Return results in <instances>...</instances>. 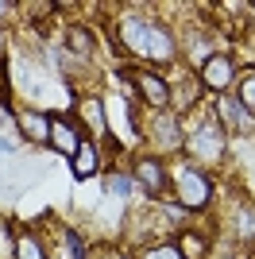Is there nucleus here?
<instances>
[{
  "label": "nucleus",
  "instance_id": "20e7f679",
  "mask_svg": "<svg viewBox=\"0 0 255 259\" xmlns=\"http://www.w3.org/2000/svg\"><path fill=\"white\" fill-rule=\"evenodd\" d=\"M124 77H132V89L139 93V101L151 108V112H166L174 105V93H170V81L159 77V70H128Z\"/></svg>",
  "mask_w": 255,
  "mask_h": 259
},
{
  "label": "nucleus",
  "instance_id": "6e6552de",
  "mask_svg": "<svg viewBox=\"0 0 255 259\" xmlns=\"http://www.w3.org/2000/svg\"><path fill=\"white\" fill-rule=\"evenodd\" d=\"M85 136H89V132H81V128L74 124V120H66V116H51V147H54L58 155L74 159Z\"/></svg>",
  "mask_w": 255,
  "mask_h": 259
},
{
  "label": "nucleus",
  "instance_id": "f3484780",
  "mask_svg": "<svg viewBox=\"0 0 255 259\" xmlns=\"http://www.w3.org/2000/svg\"><path fill=\"white\" fill-rule=\"evenodd\" d=\"M108 194L112 197H128L132 194V174H108Z\"/></svg>",
  "mask_w": 255,
  "mask_h": 259
},
{
  "label": "nucleus",
  "instance_id": "f257e3e1",
  "mask_svg": "<svg viewBox=\"0 0 255 259\" xmlns=\"http://www.w3.org/2000/svg\"><path fill=\"white\" fill-rule=\"evenodd\" d=\"M116 39H120V47H124L128 54H136L143 62H155V66H170L174 54H178L174 35H170L159 20L143 16V12H124V16H120L116 20Z\"/></svg>",
  "mask_w": 255,
  "mask_h": 259
},
{
  "label": "nucleus",
  "instance_id": "4468645a",
  "mask_svg": "<svg viewBox=\"0 0 255 259\" xmlns=\"http://www.w3.org/2000/svg\"><path fill=\"white\" fill-rule=\"evenodd\" d=\"M66 47H70V54H77V58H89L93 54V47H97V39H93V31L89 27H66Z\"/></svg>",
  "mask_w": 255,
  "mask_h": 259
},
{
  "label": "nucleus",
  "instance_id": "1a4fd4ad",
  "mask_svg": "<svg viewBox=\"0 0 255 259\" xmlns=\"http://www.w3.org/2000/svg\"><path fill=\"white\" fill-rule=\"evenodd\" d=\"M77 112H81L85 128H89V140H112V132H108V120H105V101L101 97H81L77 101Z\"/></svg>",
  "mask_w": 255,
  "mask_h": 259
},
{
  "label": "nucleus",
  "instance_id": "f8f14e48",
  "mask_svg": "<svg viewBox=\"0 0 255 259\" xmlns=\"http://www.w3.org/2000/svg\"><path fill=\"white\" fill-rule=\"evenodd\" d=\"M212 120H217L221 128H244L251 116L240 108V101H236V97H228V93H224V97L217 101V108H212Z\"/></svg>",
  "mask_w": 255,
  "mask_h": 259
},
{
  "label": "nucleus",
  "instance_id": "9d476101",
  "mask_svg": "<svg viewBox=\"0 0 255 259\" xmlns=\"http://www.w3.org/2000/svg\"><path fill=\"white\" fill-rule=\"evenodd\" d=\"M16 124H20L23 140L51 143V116H47V112H39V108H23V112H16Z\"/></svg>",
  "mask_w": 255,
  "mask_h": 259
},
{
  "label": "nucleus",
  "instance_id": "9b49d317",
  "mask_svg": "<svg viewBox=\"0 0 255 259\" xmlns=\"http://www.w3.org/2000/svg\"><path fill=\"white\" fill-rule=\"evenodd\" d=\"M70 170H74V178H93L97 170H101V147H97V140H89L85 136L81 140V147H77V155L70 159Z\"/></svg>",
  "mask_w": 255,
  "mask_h": 259
},
{
  "label": "nucleus",
  "instance_id": "412c9836",
  "mask_svg": "<svg viewBox=\"0 0 255 259\" xmlns=\"http://www.w3.org/2000/svg\"><path fill=\"white\" fill-rule=\"evenodd\" d=\"M251 12H255V4H251Z\"/></svg>",
  "mask_w": 255,
  "mask_h": 259
},
{
  "label": "nucleus",
  "instance_id": "ddd939ff",
  "mask_svg": "<svg viewBox=\"0 0 255 259\" xmlns=\"http://www.w3.org/2000/svg\"><path fill=\"white\" fill-rule=\"evenodd\" d=\"M174 248H178V255H182V259H205V255H209V240H205L201 232L186 228V232H178Z\"/></svg>",
  "mask_w": 255,
  "mask_h": 259
},
{
  "label": "nucleus",
  "instance_id": "423d86ee",
  "mask_svg": "<svg viewBox=\"0 0 255 259\" xmlns=\"http://www.w3.org/2000/svg\"><path fill=\"white\" fill-rule=\"evenodd\" d=\"M132 182L143 186L147 197H162L170 190V170L162 166L159 155H143V159H136V166H132Z\"/></svg>",
  "mask_w": 255,
  "mask_h": 259
},
{
  "label": "nucleus",
  "instance_id": "dca6fc26",
  "mask_svg": "<svg viewBox=\"0 0 255 259\" xmlns=\"http://www.w3.org/2000/svg\"><path fill=\"white\" fill-rule=\"evenodd\" d=\"M236 101H240V108H244L247 116H255V70H247L244 77H236Z\"/></svg>",
  "mask_w": 255,
  "mask_h": 259
},
{
  "label": "nucleus",
  "instance_id": "f03ea898",
  "mask_svg": "<svg viewBox=\"0 0 255 259\" xmlns=\"http://www.w3.org/2000/svg\"><path fill=\"white\" fill-rule=\"evenodd\" d=\"M170 190L178 197V205L190 209V213H201V209H209V201H212V178L201 170V166H193L190 159L178 162V166L170 170Z\"/></svg>",
  "mask_w": 255,
  "mask_h": 259
},
{
  "label": "nucleus",
  "instance_id": "a211bd4d",
  "mask_svg": "<svg viewBox=\"0 0 255 259\" xmlns=\"http://www.w3.org/2000/svg\"><path fill=\"white\" fill-rule=\"evenodd\" d=\"M143 259H182V255H178V248H174V244H155V248L143 251Z\"/></svg>",
  "mask_w": 255,
  "mask_h": 259
},
{
  "label": "nucleus",
  "instance_id": "2eb2a0df",
  "mask_svg": "<svg viewBox=\"0 0 255 259\" xmlns=\"http://www.w3.org/2000/svg\"><path fill=\"white\" fill-rule=\"evenodd\" d=\"M12 259H47V248H42V240L35 236V232H20Z\"/></svg>",
  "mask_w": 255,
  "mask_h": 259
},
{
  "label": "nucleus",
  "instance_id": "aec40b11",
  "mask_svg": "<svg viewBox=\"0 0 255 259\" xmlns=\"http://www.w3.org/2000/svg\"><path fill=\"white\" fill-rule=\"evenodd\" d=\"M8 236H12V232H8V225H0V248L8 244Z\"/></svg>",
  "mask_w": 255,
  "mask_h": 259
},
{
  "label": "nucleus",
  "instance_id": "0eeeda50",
  "mask_svg": "<svg viewBox=\"0 0 255 259\" xmlns=\"http://www.w3.org/2000/svg\"><path fill=\"white\" fill-rule=\"evenodd\" d=\"M147 140L159 147V155L162 151H182V143H186V136H182V128H178V116L174 112H155V124L147 128Z\"/></svg>",
  "mask_w": 255,
  "mask_h": 259
},
{
  "label": "nucleus",
  "instance_id": "6ab92c4d",
  "mask_svg": "<svg viewBox=\"0 0 255 259\" xmlns=\"http://www.w3.org/2000/svg\"><path fill=\"white\" fill-rule=\"evenodd\" d=\"M12 12H16V4H8V0H4V4H0V23L12 20Z\"/></svg>",
  "mask_w": 255,
  "mask_h": 259
},
{
  "label": "nucleus",
  "instance_id": "7ed1b4c3",
  "mask_svg": "<svg viewBox=\"0 0 255 259\" xmlns=\"http://www.w3.org/2000/svg\"><path fill=\"white\" fill-rule=\"evenodd\" d=\"M224 140H228V132L209 116L201 128H193L190 136H186L182 151L190 155L193 166H212V162H221V155H224Z\"/></svg>",
  "mask_w": 255,
  "mask_h": 259
},
{
  "label": "nucleus",
  "instance_id": "39448f33",
  "mask_svg": "<svg viewBox=\"0 0 255 259\" xmlns=\"http://www.w3.org/2000/svg\"><path fill=\"white\" fill-rule=\"evenodd\" d=\"M197 81H201V89L224 97V93L236 85V62H232V54H209V58L201 62V70H197Z\"/></svg>",
  "mask_w": 255,
  "mask_h": 259
}]
</instances>
